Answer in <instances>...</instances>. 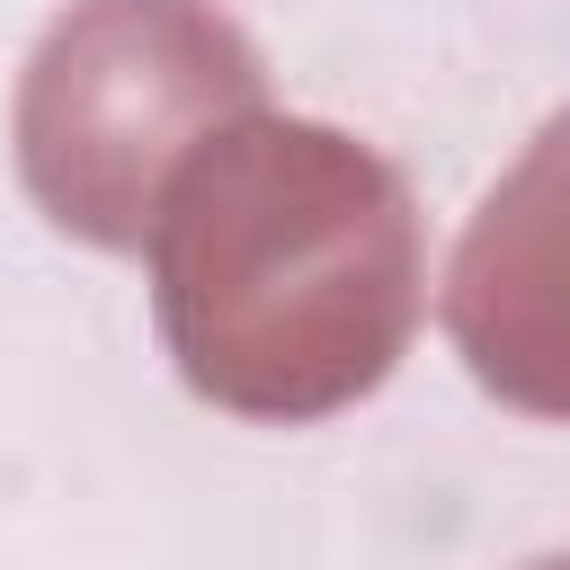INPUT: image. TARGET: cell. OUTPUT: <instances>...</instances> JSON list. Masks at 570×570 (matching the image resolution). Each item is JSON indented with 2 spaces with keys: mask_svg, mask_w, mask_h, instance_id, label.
Segmentation results:
<instances>
[{
  "mask_svg": "<svg viewBox=\"0 0 570 570\" xmlns=\"http://www.w3.org/2000/svg\"><path fill=\"white\" fill-rule=\"evenodd\" d=\"M160 330L178 374L249 419H312L383 383L401 312L330 285L410 303V205L401 178L330 125H249L187 160L151 214Z\"/></svg>",
  "mask_w": 570,
  "mask_h": 570,
  "instance_id": "cell-1",
  "label": "cell"
},
{
  "mask_svg": "<svg viewBox=\"0 0 570 570\" xmlns=\"http://www.w3.org/2000/svg\"><path fill=\"white\" fill-rule=\"evenodd\" d=\"M258 98V62L249 45L187 0L178 36L160 45L151 80L125 89L116 80V45L98 0L80 18H62L27 71V107H18V151H27V187L53 205L62 232L134 249L151 232V187L160 169L187 151L196 125H214L223 107Z\"/></svg>",
  "mask_w": 570,
  "mask_h": 570,
  "instance_id": "cell-2",
  "label": "cell"
},
{
  "mask_svg": "<svg viewBox=\"0 0 570 570\" xmlns=\"http://www.w3.org/2000/svg\"><path fill=\"white\" fill-rule=\"evenodd\" d=\"M445 330L481 392L570 419V116H552L472 214L445 276Z\"/></svg>",
  "mask_w": 570,
  "mask_h": 570,
  "instance_id": "cell-3",
  "label": "cell"
},
{
  "mask_svg": "<svg viewBox=\"0 0 570 570\" xmlns=\"http://www.w3.org/2000/svg\"><path fill=\"white\" fill-rule=\"evenodd\" d=\"M534 570H570V561H534Z\"/></svg>",
  "mask_w": 570,
  "mask_h": 570,
  "instance_id": "cell-4",
  "label": "cell"
}]
</instances>
